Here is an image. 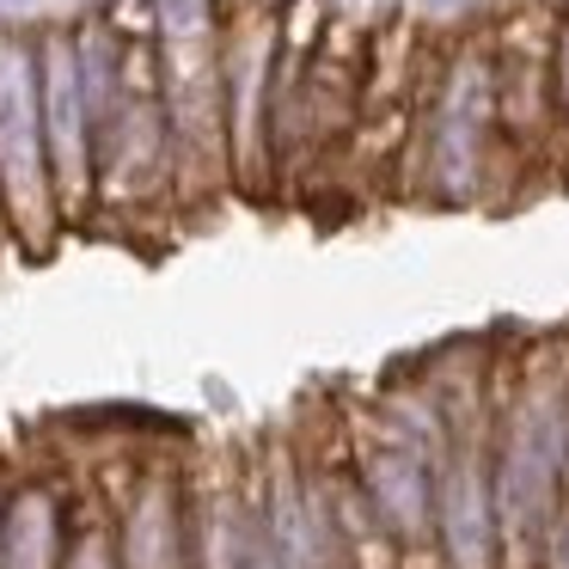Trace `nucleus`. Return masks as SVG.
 <instances>
[{
  "instance_id": "1",
  "label": "nucleus",
  "mask_w": 569,
  "mask_h": 569,
  "mask_svg": "<svg viewBox=\"0 0 569 569\" xmlns=\"http://www.w3.org/2000/svg\"><path fill=\"white\" fill-rule=\"evenodd\" d=\"M417 148H422V184L441 202H466L490 172V148L502 136L496 117V68L490 43L459 50L453 62H441L429 74V87L417 80Z\"/></svg>"
},
{
  "instance_id": "2",
  "label": "nucleus",
  "mask_w": 569,
  "mask_h": 569,
  "mask_svg": "<svg viewBox=\"0 0 569 569\" xmlns=\"http://www.w3.org/2000/svg\"><path fill=\"white\" fill-rule=\"evenodd\" d=\"M0 209L26 233H43L50 214H62L43 141V74L19 43H0Z\"/></svg>"
},
{
  "instance_id": "3",
  "label": "nucleus",
  "mask_w": 569,
  "mask_h": 569,
  "mask_svg": "<svg viewBox=\"0 0 569 569\" xmlns=\"http://www.w3.org/2000/svg\"><path fill=\"white\" fill-rule=\"evenodd\" d=\"M38 74H43V141H50L56 209L74 214L92 190V172H99V123H92L87 62L68 38H50Z\"/></svg>"
},
{
  "instance_id": "4",
  "label": "nucleus",
  "mask_w": 569,
  "mask_h": 569,
  "mask_svg": "<svg viewBox=\"0 0 569 569\" xmlns=\"http://www.w3.org/2000/svg\"><path fill=\"white\" fill-rule=\"evenodd\" d=\"M117 563L123 569H184L190 563V502L178 483L148 478L117 527Z\"/></svg>"
},
{
  "instance_id": "5",
  "label": "nucleus",
  "mask_w": 569,
  "mask_h": 569,
  "mask_svg": "<svg viewBox=\"0 0 569 569\" xmlns=\"http://www.w3.org/2000/svg\"><path fill=\"white\" fill-rule=\"evenodd\" d=\"M62 569H117V545H111V532H104V527L74 532V539H68V551H62Z\"/></svg>"
},
{
  "instance_id": "6",
  "label": "nucleus",
  "mask_w": 569,
  "mask_h": 569,
  "mask_svg": "<svg viewBox=\"0 0 569 569\" xmlns=\"http://www.w3.org/2000/svg\"><path fill=\"white\" fill-rule=\"evenodd\" d=\"M551 92H557V117H569V26H557V50H551Z\"/></svg>"
}]
</instances>
